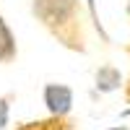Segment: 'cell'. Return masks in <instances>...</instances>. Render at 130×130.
Here are the masks:
<instances>
[{"label": "cell", "instance_id": "1", "mask_svg": "<svg viewBox=\"0 0 130 130\" xmlns=\"http://www.w3.org/2000/svg\"><path fill=\"white\" fill-rule=\"evenodd\" d=\"M34 21L68 52H89V8L83 0H31Z\"/></svg>", "mask_w": 130, "mask_h": 130}, {"label": "cell", "instance_id": "2", "mask_svg": "<svg viewBox=\"0 0 130 130\" xmlns=\"http://www.w3.org/2000/svg\"><path fill=\"white\" fill-rule=\"evenodd\" d=\"M73 99L75 94L68 83H57V81H50L42 86V104H44L47 115H60V117H68L73 109Z\"/></svg>", "mask_w": 130, "mask_h": 130}, {"label": "cell", "instance_id": "3", "mask_svg": "<svg viewBox=\"0 0 130 130\" xmlns=\"http://www.w3.org/2000/svg\"><path fill=\"white\" fill-rule=\"evenodd\" d=\"M78 122L73 117H60V115H47V117H37V120H21L16 122L13 130H75Z\"/></svg>", "mask_w": 130, "mask_h": 130}, {"label": "cell", "instance_id": "4", "mask_svg": "<svg viewBox=\"0 0 130 130\" xmlns=\"http://www.w3.org/2000/svg\"><path fill=\"white\" fill-rule=\"evenodd\" d=\"M122 83H125V75H122V70L117 68V65H112V62L99 65L96 73H94V86H96V91H99V94L120 91Z\"/></svg>", "mask_w": 130, "mask_h": 130}, {"label": "cell", "instance_id": "5", "mask_svg": "<svg viewBox=\"0 0 130 130\" xmlns=\"http://www.w3.org/2000/svg\"><path fill=\"white\" fill-rule=\"evenodd\" d=\"M18 57V42H16V34L10 24L5 21L3 10H0V65H10Z\"/></svg>", "mask_w": 130, "mask_h": 130}, {"label": "cell", "instance_id": "6", "mask_svg": "<svg viewBox=\"0 0 130 130\" xmlns=\"http://www.w3.org/2000/svg\"><path fill=\"white\" fill-rule=\"evenodd\" d=\"M16 102V91L0 94V130H5L10 125V104Z\"/></svg>", "mask_w": 130, "mask_h": 130}, {"label": "cell", "instance_id": "7", "mask_svg": "<svg viewBox=\"0 0 130 130\" xmlns=\"http://www.w3.org/2000/svg\"><path fill=\"white\" fill-rule=\"evenodd\" d=\"M86 8H89V16H91V24H94V29L99 31V34L107 39V34H104V29H102V21H99V13H96V3L94 0H86Z\"/></svg>", "mask_w": 130, "mask_h": 130}, {"label": "cell", "instance_id": "8", "mask_svg": "<svg viewBox=\"0 0 130 130\" xmlns=\"http://www.w3.org/2000/svg\"><path fill=\"white\" fill-rule=\"evenodd\" d=\"M125 52H127V57H130V44H125ZM122 96H125V104H127V112H130V73H127V78L122 83Z\"/></svg>", "mask_w": 130, "mask_h": 130}, {"label": "cell", "instance_id": "9", "mask_svg": "<svg viewBox=\"0 0 130 130\" xmlns=\"http://www.w3.org/2000/svg\"><path fill=\"white\" fill-rule=\"evenodd\" d=\"M107 130H130L127 125H115V127H107Z\"/></svg>", "mask_w": 130, "mask_h": 130}, {"label": "cell", "instance_id": "10", "mask_svg": "<svg viewBox=\"0 0 130 130\" xmlns=\"http://www.w3.org/2000/svg\"><path fill=\"white\" fill-rule=\"evenodd\" d=\"M125 10H127V21H130V0H127V8Z\"/></svg>", "mask_w": 130, "mask_h": 130}]
</instances>
